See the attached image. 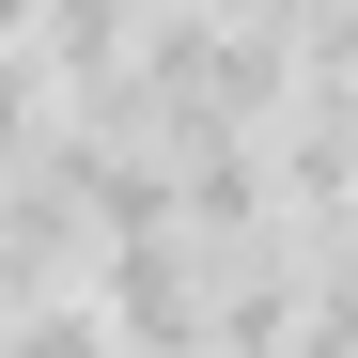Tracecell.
I'll return each mask as SVG.
<instances>
[{
  "instance_id": "6da1fadb",
  "label": "cell",
  "mask_w": 358,
  "mask_h": 358,
  "mask_svg": "<svg viewBox=\"0 0 358 358\" xmlns=\"http://www.w3.org/2000/svg\"><path fill=\"white\" fill-rule=\"evenodd\" d=\"M78 312L109 327V358H218V265L187 234H109L78 265Z\"/></svg>"
}]
</instances>
